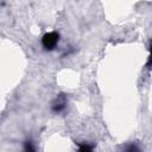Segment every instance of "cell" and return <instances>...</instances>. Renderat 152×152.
Returning a JSON list of instances; mask_svg holds the SVG:
<instances>
[{
    "label": "cell",
    "instance_id": "obj_3",
    "mask_svg": "<svg viewBox=\"0 0 152 152\" xmlns=\"http://www.w3.org/2000/svg\"><path fill=\"white\" fill-rule=\"evenodd\" d=\"M80 151H90L93 147L91 146H89V145H87V144H83V145H80Z\"/></svg>",
    "mask_w": 152,
    "mask_h": 152
},
{
    "label": "cell",
    "instance_id": "obj_1",
    "mask_svg": "<svg viewBox=\"0 0 152 152\" xmlns=\"http://www.w3.org/2000/svg\"><path fill=\"white\" fill-rule=\"evenodd\" d=\"M58 40H59V34L57 33V32H48V33H45L44 36H43V38H42V44H43V46H44V49H46V50H52L56 45H57V43H58Z\"/></svg>",
    "mask_w": 152,
    "mask_h": 152
},
{
    "label": "cell",
    "instance_id": "obj_4",
    "mask_svg": "<svg viewBox=\"0 0 152 152\" xmlns=\"http://www.w3.org/2000/svg\"><path fill=\"white\" fill-rule=\"evenodd\" d=\"M150 57H148V62H147V66H152V43H151V48H150Z\"/></svg>",
    "mask_w": 152,
    "mask_h": 152
},
{
    "label": "cell",
    "instance_id": "obj_2",
    "mask_svg": "<svg viewBox=\"0 0 152 152\" xmlns=\"http://www.w3.org/2000/svg\"><path fill=\"white\" fill-rule=\"evenodd\" d=\"M25 150L26 151H34V147L32 146V142L31 141H26L25 142Z\"/></svg>",
    "mask_w": 152,
    "mask_h": 152
}]
</instances>
